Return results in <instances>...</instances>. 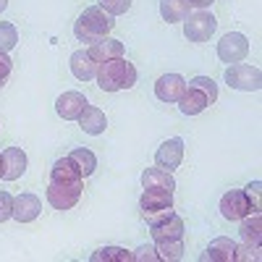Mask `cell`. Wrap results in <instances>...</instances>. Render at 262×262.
I'll return each instance as SVG.
<instances>
[{"instance_id": "obj_2", "label": "cell", "mask_w": 262, "mask_h": 262, "mask_svg": "<svg viewBox=\"0 0 262 262\" xmlns=\"http://www.w3.org/2000/svg\"><path fill=\"white\" fill-rule=\"evenodd\" d=\"M215 100H217V84L210 76H196L186 84V90L179 100V107L184 116H200Z\"/></svg>"}, {"instance_id": "obj_33", "label": "cell", "mask_w": 262, "mask_h": 262, "mask_svg": "<svg viewBox=\"0 0 262 262\" xmlns=\"http://www.w3.org/2000/svg\"><path fill=\"white\" fill-rule=\"evenodd\" d=\"M189 3H191L196 11H205L207 6H212V3H215V0H189Z\"/></svg>"}, {"instance_id": "obj_20", "label": "cell", "mask_w": 262, "mask_h": 262, "mask_svg": "<svg viewBox=\"0 0 262 262\" xmlns=\"http://www.w3.org/2000/svg\"><path fill=\"white\" fill-rule=\"evenodd\" d=\"M142 186L144 189H158V191H173L176 189V181H173V176L168 170L155 165V168H147L142 173Z\"/></svg>"}, {"instance_id": "obj_28", "label": "cell", "mask_w": 262, "mask_h": 262, "mask_svg": "<svg viewBox=\"0 0 262 262\" xmlns=\"http://www.w3.org/2000/svg\"><path fill=\"white\" fill-rule=\"evenodd\" d=\"M100 8L111 16H121L131 8V0H100Z\"/></svg>"}, {"instance_id": "obj_22", "label": "cell", "mask_w": 262, "mask_h": 262, "mask_svg": "<svg viewBox=\"0 0 262 262\" xmlns=\"http://www.w3.org/2000/svg\"><path fill=\"white\" fill-rule=\"evenodd\" d=\"M191 13V3L189 0H160V16L168 24H176V21H184Z\"/></svg>"}, {"instance_id": "obj_15", "label": "cell", "mask_w": 262, "mask_h": 262, "mask_svg": "<svg viewBox=\"0 0 262 262\" xmlns=\"http://www.w3.org/2000/svg\"><path fill=\"white\" fill-rule=\"evenodd\" d=\"M50 181H55V184H81L84 176H81L79 165H76L69 155H66V158H60V160L53 163V168H50Z\"/></svg>"}, {"instance_id": "obj_4", "label": "cell", "mask_w": 262, "mask_h": 262, "mask_svg": "<svg viewBox=\"0 0 262 262\" xmlns=\"http://www.w3.org/2000/svg\"><path fill=\"white\" fill-rule=\"evenodd\" d=\"M142 215L149 226H155L165 217L173 215V191H158V189H144L142 200H139Z\"/></svg>"}, {"instance_id": "obj_1", "label": "cell", "mask_w": 262, "mask_h": 262, "mask_svg": "<svg viewBox=\"0 0 262 262\" xmlns=\"http://www.w3.org/2000/svg\"><path fill=\"white\" fill-rule=\"evenodd\" d=\"M95 79L102 92H118V90H128V86L137 84V69L126 58H113V60H105L97 66Z\"/></svg>"}, {"instance_id": "obj_7", "label": "cell", "mask_w": 262, "mask_h": 262, "mask_svg": "<svg viewBox=\"0 0 262 262\" xmlns=\"http://www.w3.org/2000/svg\"><path fill=\"white\" fill-rule=\"evenodd\" d=\"M81 191H84V181L81 184H55V181H50L48 184V202L55 210H71L79 202Z\"/></svg>"}, {"instance_id": "obj_5", "label": "cell", "mask_w": 262, "mask_h": 262, "mask_svg": "<svg viewBox=\"0 0 262 262\" xmlns=\"http://www.w3.org/2000/svg\"><path fill=\"white\" fill-rule=\"evenodd\" d=\"M226 81L231 90H242V92L262 90V74L257 66H249V63H231L226 69Z\"/></svg>"}, {"instance_id": "obj_31", "label": "cell", "mask_w": 262, "mask_h": 262, "mask_svg": "<svg viewBox=\"0 0 262 262\" xmlns=\"http://www.w3.org/2000/svg\"><path fill=\"white\" fill-rule=\"evenodd\" d=\"M11 69H13V60L8 58V53H0V86H3L11 76Z\"/></svg>"}, {"instance_id": "obj_25", "label": "cell", "mask_w": 262, "mask_h": 262, "mask_svg": "<svg viewBox=\"0 0 262 262\" xmlns=\"http://www.w3.org/2000/svg\"><path fill=\"white\" fill-rule=\"evenodd\" d=\"M69 158L79 165V170H81V176H84V179H86V176H92L95 168H97V158H95V152H92V149H86V147H76Z\"/></svg>"}, {"instance_id": "obj_14", "label": "cell", "mask_w": 262, "mask_h": 262, "mask_svg": "<svg viewBox=\"0 0 262 262\" xmlns=\"http://www.w3.org/2000/svg\"><path fill=\"white\" fill-rule=\"evenodd\" d=\"M39 210H42L39 196H34V194H18V196H13V215L11 217L18 221V223H32V221H37Z\"/></svg>"}, {"instance_id": "obj_17", "label": "cell", "mask_w": 262, "mask_h": 262, "mask_svg": "<svg viewBox=\"0 0 262 262\" xmlns=\"http://www.w3.org/2000/svg\"><path fill=\"white\" fill-rule=\"evenodd\" d=\"M236 242H231V238H226V236H221V238H212L210 242V247L205 249V254H202V259L207 262H236Z\"/></svg>"}, {"instance_id": "obj_34", "label": "cell", "mask_w": 262, "mask_h": 262, "mask_svg": "<svg viewBox=\"0 0 262 262\" xmlns=\"http://www.w3.org/2000/svg\"><path fill=\"white\" fill-rule=\"evenodd\" d=\"M6 8H8V0H0V13H3Z\"/></svg>"}, {"instance_id": "obj_19", "label": "cell", "mask_w": 262, "mask_h": 262, "mask_svg": "<svg viewBox=\"0 0 262 262\" xmlns=\"http://www.w3.org/2000/svg\"><path fill=\"white\" fill-rule=\"evenodd\" d=\"M149 233L155 242H165V238H184V221L173 212L170 217H165V221L149 226Z\"/></svg>"}, {"instance_id": "obj_24", "label": "cell", "mask_w": 262, "mask_h": 262, "mask_svg": "<svg viewBox=\"0 0 262 262\" xmlns=\"http://www.w3.org/2000/svg\"><path fill=\"white\" fill-rule=\"evenodd\" d=\"M158 257L163 262H179L184 257V238H165V242H155Z\"/></svg>"}, {"instance_id": "obj_11", "label": "cell", "mask_w": 262, "mask_h": 262, "mask_svg": "<svg viewBox=\"0 0 262 262\" xmlns=\"http://www.w3.org/2000/svg\"><path fill=\"white\" fill-rule=\"evenodd\" d=\"M181 160H184V139H179V137L163 142L160 149L155 152V165L163 168V170H168V173L176 170L181 165Z\"/></svg>"}, {"instance_id": "obj_23", "label": "cell", "mask_w": 262, "mask_h": 262, "mask_svg": "<svg viewBox=\"0 0 262 262\" xmlns=\"http://www.w3.org/2000/svg\"><path fill=\"white\" fill-rule=\"evenodd\" d=\"M242 238L249 247H259V238H262V215L259 212H249L242 217Z\"/></svg>"}, {"instance_id": "obj_10", "label": "cell", "mask_w": 262, "mask_h": 262, "mask_svg": "<svg viewBox=\"0 0 262 262\" xmlns=\"http://www.w3.org/2000/svg\"><path fill=\"white\" fill-rule=\"evenodd\" d=\"M27 170V152L18 147H8L0 155V179L3 181H16L24 176Z\"/></svg>"}, {"instance_id": "obj_3", "label": "cell", "mask_w": 262, "mask_h": 262, "mask_svg": "<svg viewBox=\"0 0 262 262\" xmlns=\"http://www.w3.org/2000/svg\"><path fill=\"white\" fill-rule=\"evenodd\" d=\"M116 27V21L111 13H105L100 6H92V8H84V13L76 18V24H74V34L76 39L81 42H92L100 39V37H107L111 34V29Z\"/></svg>"}, {"instance_id": "obj_9", "label": "cell", "mask_w": 262, "mask_h": 262, "mask_svg": "<svg viewBox=\"0 0 262 262\" xmlns=\"http://www.w3.org/2000/svg\"><path fill=\"white\" fill-rule=\"evenodd\" d=\"M249 53V42L244 34L238 32H228L221 42H217V58L223 63H242Z\"/></svg>"}, {"instance_id": "obj_16", "label": "cell", "mask_w": 262, "mask_h": 262, "mask_svg": "<svg viewBox=\"0 0 262 262\" xmlns=\"http://www.w3.org/2000/svg\"><path fill=\"white\" fill-rule=\"evenodd\" d=\"M84 105H86V97L81 92H63L55 102V111L63 121H76L84 111Z\"/></svg>"}, {"instance_id": "obj_29", "label": "cell", "mask_w": 262, "mask_h": 262, "mask_svg": "<svg viewBox=\"0 0 262 262\" xmlns=\"http://www.w3.org/2000/svg\"><path fill=\"white\" fill-rule=\"evenodd\" d=\"M13 215V196L8 191H0V223H6Z\"/></svg>"}, {"instance_id": "obj_27", "label": "cell", "mask_w": 262, "mask_h": 262, "mask_svg": "<svg viewBox=\"0 0 262 262\" xmlns=\"http://www.w3.org/2000/svg\"><path fill=\"white\" fill-rule=\"evenodd\" d=\"M18 42V32L13 24H8V21H0V53H8L16 48Z\"/></svg>"}, {"instance_id": "obj_32", "label": "cell", "mask_w": 262, "mask_h": 262, "mask_svg": "<svg viewBox=\"0 0 262 262\" xmlns=\"http://www.w3.org/2000/svg\"><path fill=\"white\" fill-rule=\"evenodd\" d=\"M259 189H262L259 181H252V184L247 186V196H249V202H252V210H254V212H259Z\"/></svg>"}, {"instance_id": "obj_18", "label": "cell", "mask_w": 262, "mask_h": 262, "mask_svg": "<svg viewBox=\"0 0 262 262\" xmlns=\"http://www.w3.org/2000/svg\"><path fill=\"white\" fill-rule=\"evenodd\" d=\"M76 121H79V126H81V131H84V134H92V137L102 134V131H105V126H107V118H105V113L100 111V107L90 105V102L84 105V111H81V116H79Z\"/></svg>"}, {"instance_id": "obj_21", "label": "cell", "mask_w": 262, "mask_h": 262, "mask_svg": "<svg viewBox=\"0 0 262 262\" xmlns=\"http://www.w3.org/2000/svg\"><path fill=\"white\" fill-rule=\"evenodd\" d=\"M71 74H74L79 81H90V79H95V74H97V63L90 58V53H86V50H76V53L71 55Z\"/></svg>"}, {"instance_id": "obj_26", "label": "cell", "mask_w": 262, "mask_h": 262, "mask_svg": "<svg viewBox=\"0 0 262 262\" xmlns=\"http://www.w3.org/2000/svg\"><path fill=\"white\" fill-rule=\"evenodd\" d=\"M90 262H134V254L121 247H102L90 257Z\"/></svg>"}, {"instance_id": "obj_30", "label": "cell", "mask_w": 262, "mask_h": 262, "mask_svg": "<svg viewBox=\"0 0 262 262\" xmlns=\"http://www.w3.org/2000/svg\"><path fill=\"white\" fill-rule=\"evenodd\" d=\"M134 254V262H158V249L155 247H139L137 252H131Z\"/></svg>"}, {"instance_id": "obj_12", "label": "cell", "mask_w": 262, "mask_h": 262, "mask_svg": "<svg viewBox=\"0 0 262 262\" xmlns=\"http://www.w3.org/2000/svg\"><path fill=\"white\" fill-rule=\"evenodd\" d=\"M184 90H186V81L179 74H163L155 81V95L163 102H179L181 95H184Z\"/></svg>"}, {"instance_id": "obj_8", "label": "cell", "mask_w": 262, "mask_h": 262, "mask_svg": "<svg viewBox=\"0 0 262 262\" xmlns=\"http://www.w3.org/2000/svg\"><path fill=\"white\" fill-rule=\"evenodd\" d=\"M249 212H254V210H252V202H249L247 191L231 189L221 196V215L226 217V221H242V217L249 215Z\"/></svg>"}, {"instance_id": "obj_13", "label": "cell", "mask_w": 262, "mask_h": 262, "mask_svg": "<svg viewBox=\"0 0 262 262\" xmlns=\"http://www.w3.org/2000/svg\"><path fill=\"white\" fill-rule=\"evenodd\" d=\"M90 58L100 66L105 60H113V58H123V42L121 39H113V37H100L90 45Z\"/></svg>"}, {"instance_id": "obj_6", "label": "cell", "mask_w": 262, "mask_h": 262, "mask_svg": "<svg viewBox=\"0 0 262 262\" xmlns=\"http://www.w3.org/2000/svg\"><path fill=\"white\" fill-rule=\"evenodd\" d=\"M217 29V18L207 11H194L184 18V34L189 42H207Z\"/></svg>"}]
</instances>
